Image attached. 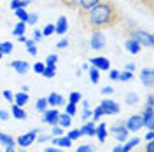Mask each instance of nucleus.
Returning <instances> with one entry per match:
<instances>
[{"mask_svg": "<svg viewBox=\"0 0 154 152\" xmlns=\"http://www.w3.org/2000/svg\"><path fill=\"white\" fill-rule=\"evenodd\" d=\"M79 131H81V135H86V136H95V123L86 121V124H84Z\"/></svg>", "mask_w": 154, "mask_h": 152, "instance_id": "nucleus-22", "label": "nucleus"}, {"mask_svg": "<svg viewBox=\"0 0 154 152\" xmlns=\"http://www.w3.org/2000/svg\"><path fill=\"white\" fill-rule=\"evenodd\" d=\"M152 150H154L152 142H147V145H145V150H144V152H152Z\"/></svg>", "mask_w": 154, "mask_h": 152, "instance_id": "nucleus-53", "label": "nucleus"}, {"mask_svg": "<svg viewBox=\"0 0 154 152\" xmlns=\"http://www.w3.org/2000/svg\"><path fill=\"white\" fill-rule=\"evenodd\" d=\"M130 38H133L135 42H138L142 47H152L154 46V37L145 32V30H131L130 32Z\"/></svg>", "mask_w": 154, "mask_h": 152, "instance_id": "nucleus-2", "label": "nucleus"}, {"mask_svg": "<svg viewBox=\"0 0 154 152\" xmlns=\"http://www.w3.org/2000/svg\"><path fill=\"white\" fill-rule=\"evenodd\" d=\"M121 18L123 14L114 2L103 0V2H98L93 9L86 12V26L91 32H96V30L102 32L103 28L116 26L121 21Z\"/></svg>", "mask_w": 154, "mask_h": 152, "instance_id": "nucleus-1", "label": "nucleus"}, {"mask_svg": "<svg viewBox=\"0 0 154 152\" xmlns=\"http://www.w3.org/2000/svg\"><path fill=\"white\" fill-rule=\"evenodd\" d=\"M140 81L145 87H152L154 86V72L152 68H142L140 70Z\"/></svg>", "mask_w": 154, "mask_h": 152, "instance_id": "nucleus-10", "label": "nucleus"}, {"mask_svg": "<svg viewBox=\"0 0 154 152\" xmlns=\"http://www.w3.org/2000/svg\"><path fill=\"white\" fill-rule=\"evenodd\" d=\"M26 5H28V4H26L25 0H11V9H12V11H16V9H21V7L25 9Z\"/></svg>", "mask_w": 154, "mask_h": 152, "instance_id": "nucleus-31", "label": "nucleus"}, {"mask_svg": "<svg viewBox=\"0 0 154 152\" xmlns=\"http://www.w3.org/2000/svg\"><path fill=\"white\" fill-rule=\"evenodd\" d=\"M125 70H128V72H133V70H135V63H128Z\"/></svg>", "mask_w": 154, "mask_h": 152, "instance_id": "nucleus-55", "label": "nucleus"}, {"mask_svg": "<svg viewBox=\"0 0 154 152\" xmlns=\"http://www.w3.org/2000/svg\"><path fill=\"white\" fill-rule=\"evenodd\" d=\"M81 136H82V135H81V131H79V129H70V131H68V135H67V138H68V140H72V142H74V140H79Z\"/></svg>", "mask_w": 154, "mask_h": 152, "instance_id": "nucleus-36", "label": "nucleus"}, {"mask_svg": "<svg viewBox=\"0 0 154 152\" xmlns=\"http://www.w3.org/2000/svg\"><path fill=\"white\" fill-rule=\"evenodd\" d=\"M100 107L103 108V114L105 115H117L121 112V107L116 103L114 100H102Z\"/></svg>", "mask_w": 154, "mask_h": 152, "instance_id": "nucleus-7", "label": "nucleus"}, {"mask_svg": "<svg viewBox=\"0 0 154 152\" xmlns=\"http://www.w3.org/2000/svg\"><path fill=\"white\" fill-rule=\"evenodd\" d=\"M53 143H54V147H60V149H70L72 147V140H68L67 136H54V140H53Z\"/></svg>", "mask_w": 154, "mask_h": 152, "instance_id": "nucleus-17", "label": "nucleus"}, {"mask_svg": "<svg viewBox=\"0 0 154 152\" xmlns=\"http://www.w3.org/2000/svg\"><path fill=\"white\" fill-rule=\"evenodd\" d=\"M37 135H38V129H32V131H28V133L18 136V138H16V143H18L19 147H23V149H28L30 145L35 142Z\"/></svg>", "mask_w": 154, "mask_h": 152, "instance_id": "nucleus-5", "label": "nucleus"}, {"mask_svg": "<svg viewBox=\"0 0 154 152\" xmlns=\"http://www.w3.org/2000/svg\"><path fill=\"white\" fill-rule=\"evenodd\" d=\"M58 126H61V128H70V126H72V117L68 114H60V117H58Z\"/></svg>", "mask_w": 154, "mask_h": 152, "instance_id": "nucleus-24", "label": "nucleus"}, {"mask_svg": "<svg viewBox=\"0 0 154 152\" xmlns=\"http://www.w3.org/2000/svg\"><path fill=\"white\" fill-rule=\"evenodd\" d=\"M102 115H105V114H103V108H102V107L98 105L95 110H93V115H91V119H93V121H98V119H100Z\"/></svg>", "mask_w": 154, "mask_h": 152, "instance_id": "nucleus-38", "label": "nucleus"}, {"mask_svg": "<svg viewBox=\"0 0 154 152\" xmlns=\"http://www.w3.org/2000/svg\"><path fill=\"white\" fill-rule=\"evenodd\" d=\"M25 46H26V51H28L32 56H35L37 54V47H35V40H26L25 42Z\"/></svg>", "mask_w": 154, "mask_h": 152, "instance_id": "nucleus-34", "label": "nucleus"}, {"mask_svg": "<svg viewBox=\"0 0 154 152\" xmlns=\"http://www.w3.org/2000/svg\"><path fill=\"white\" fill-rule=\"evenodd\" d=\"M112 152H125L123 150V145H116L114 149H112Z\"/></svg>", "mask_w": 154, "mask_h": 152, "instance_id": "nucleus-56", "label": "nucleus"}, {"mask_svg": "<svg viewBox=\"0 0 154 152\" xmlns=\"http://www.w3.org/2000/svg\"><path fill=\"white\" fill-rule=\"evenodd\" d=\"M138 143H140V138H138V136L128 138V140L125 142V145H123V150H125V152H131V150L135 149V147L138 145Z\"/></svg>", "mask_w": 154, "mask_h": 152, "instance_id": "nucleus-21", "label": "nucleus"}, {"mask_svg": "<svg viewBox=\"0 0 154 152\" xmlns=\"http://www.w3.org/2000/svg\"><path fill=\"white\" fill-rule=\"evenodd\" d=\"M14 12H16V16H18L19 21H25V23H26V19H28V12L23 9V7H21V9H16Z\"/></svg>", "mask_w": 154, "mask_h": 152, "instance_id": "nucleus-35", "label": "nucleus"}, {"mask_svg": "<svg viewBox=\"0 0 154 152\" xmlns=\"http://www.w3.org/2000/svg\"><path fill=\"white\" fill-rule=\"evenodd\" d=\"M16 38H18V42H26V38L23 37V35H19V37H16Z\"/></svg>", "mask_w": 154, "mask_h": 152, "instance_id": "nucleus-59", "label": "nucleus"}, {"mask_svg": "<svg viewBox=\"0 0 154 152\" xmlns=\"http://www.w3.org/2000/svg\"><path fill=\"white\" fill-rule=\"evenodd\" d=\"M56 47H58V49H65V47H68V40H67V38L60 40V42L56 44Z\"/></svg>", "mask_w": 154, "mask_h": 152, "instance_id": "nucleus-49", "label": "nucleus"}, {"mask_svg": "<svg viewBox=\"0 0 154 152\" xmlns=\"http://www.w3.org/2000/svg\"><path fill=\"white\" fill-rule=\"evenodd\" d=\"M133 79V72H128V70H125V72H119V79L117 81H123V82H130Z\"/></svg>", "mask_w": 154, "mask_h": 152, "instance_id": "nucleus-33", "label": "nucleus"}, {"mask_svg": "<svg viewBox=\"0 0 154 152\" xmlns=\"http://www.w3.org/2000/svg\"><path fill=\"white\" fill-rule=\"evenodd\" d=\"M11 115H9V112H5L4 108H0V121H7Z\"/></svg>", "mask_w": 154, "mask_h": 152, "instance_id": "nucleus-50", "label": "nucleus"}, {"mask_svg": "<svg viewBox=\"0 0 154 152\" xmlns=\"http://www.w3.org/2000/svg\"><path fill=\"white\" fill-rule=\"evenodd\" d=\"M81 98H82V95H81L79 91H72V93L68 95V103H74V105H77L79 102H81Z\"/></svg>", "mask_w": 154, "mask_h": 152, "instance_id": "nucleus-30", "label": "nucleus"}, {"mask_svg": "<svg viewBox=\"0 0 154 152\" xmlns=\"http://www.w3.org/2000/svg\"><path fill=\"white\" fill-rule=\"evenodd\" d=\"M152 95H147V102H145V105H152Z\"/></svg>", "mask_w": 154, "mask_h": 152, "instance_id": "nucleus-57", "label": "nucleus"}, {"mask_svg": "<svg viewBox=\"0 0 154 152\" xmlns=\"http://www.w3.org/2000/svg\"><path fill=\"white\" fill-rule=\"evenodd\" d=\"M51 140V135H37V138H35V142H38V143H44V142H49Z\"/></svg>", "mask_w": 154, "mask_h": 152, "instance_id": "nucleus-44", "label": "nucleus"}, {"mask_svg": "<svg viewBox=\"0 0 154 152\" xmlns=\"http://www.w3.org/2000/svg\"><path fill=\"white\" fill-rule=\"evenodd\" d=\"M58 117H60V112L58 108H49V110H44L42 112V123L49 124V126H56L58 124Z\"/></svg>", "mask_w": 154, "mask_h": 152, "instance_id": "nucleus-9", "label": "nucleus"}, {"mask_svg": "<svg viewBox=\"0 0 154 152\" xmlns=\"http://www.w3.org/2000/svg\"><path fill=\"white\" fill-rule=\"evenodd\" d=\"M11 67L14 68L16 72H18L19 75H23V74H26V70L30 68V65L26 61H21V59H14L12 63H11Z\"/></svg>", "mask_w": 154, "mask_h": 152, "instance_id": "nucleus-16", "label": "nucleus"}, {"mask_svg": "<svg viewBox=\"0 0 154 152\" xmlns=\"http://www.w3.org/2000/svg\"><path fill=\"white\" fill-rule=\"evenodd\" d=\"M63 135V128L61 126H53V129H51V136H61Z\"/></svg>", "mask_w": 154, "mask_h": 152, "instance_id": "nucleus-40", "label": "nucleus"}, {"mask_svg": "<svg viewBox=\"0 0 154 152\" xmlns=\"http://www.w3.org/2000/svg\"><path fill=\"white\" fill-rule=\"evenodd\" d=\"M44 68H46V65H44V63H40V61L33 65V70H35L37 74H42V72H44Z\"/></svg>", "mask_w": 154, "mask_h": 152, "instance_id": "nucleus-48", "label": "nucleus"}, {"mask_svg": "<svg viewBox=\"0 0 154 152\" xmlns=\"http://www.w3.org/2000/svg\"><path fill=\"white\" fill-rule=\"evenodd\" d=\"M126 105H130V107H135V105H138V95L135 93V91H130L125 98Z\"/></svg>", "mask_w": 154, "mask_h": 152, "instance_id": "nucleus-25", "label": "nucleus"}, {"mask_svg": "<svg viewBox=\"0 0 154 152\" xmlns=\"http://www.w3.org/2000/svg\"><path fill=\"white\" fill-rule=\"evenodd\" d=\"M95 136L100 140V143L105 142V138H107V124L105 123H100V126H95Z\"/></svg>", "mask_w": 154, "mask_h": 152, "instance_id": "nucleus-18", "label": "nucleus"}, {"mask_svg": "<svg viewBox=\"0 0 154 152\" xmlns=\"http://www.w3.org/2000/svg\"><path fill=\"white\" fill-rule=\"evenodd\" d=\"M114 93V87L107 86V87H102V95H112Z\"/></svg>", "mask_w": 154, "mask_h": 152, "instance_id": "nucleus-51", "label": "nucleus"}, {"mask_svg": "<svg viewBox=\"0 0 154 152\" xmlns=\"http://www.w3.org/2000/svg\"><path fill=\"white\" fill-rule=\"evenodd\" d=\"M68 30V21L65 16H61V18H58V21L54 23V33L58 35H63V33H67Z\"/></svg>", "mask_w": 154, "mask_h": 152, "instance_id": "nucleus-13", "label": "nucleus"}, {"mask_svg": "<svg viewBox=\"0 0 154 152\" xmlns=\"http://www.w3.org/2000/svg\"><path fill=\"white\" fill-rule=\"evenodd\" d=\"M4 98H5L7 102H11V103H12V102H14V93H12V91H9V89H5V91H4Z\"/></svg>", "mask_w": 154, "mask_h": 152, "instance_id": "nucleus-45", "label": "nucleus"}, {"mask_svg": "<svg viewBox=\"0 0 154 152\" xmlns=\"http://www.w3.org/2000/svg\"><path fill=\"white\" fill-rule=\"evenodd\" d=\"M25 30H26V23H25V21H19V23H16V26L12 30V35H14V37H19V35L25 33Z\"/></svg>", "mask_w": 154, "mask_h": 152, "instance_id": "nucleus-27", "label": "nucleus"}, {"mask_svg": "<svg viewBox=\"0 0 154 152\" xmlns=\"http://www.w3.org/2000/svg\"><path fill=\"white\" fill-rule=\"evenodd\" d=\"M125 49L128 51V53H131V54H138L140 51H142V46L138 44V42H135L133 38H126V42H125Z\"/></svg>", "mask_w": 154, "mask_h": 152, "instance_id": "nucleus-14", "label": "nucleus"}, {"mask_svg": "<svg viewBox=\"0 0 154 152\" xmlns=\"http://www.w3.org/2000/svg\"><path fill=\"white\" fill-rule=\"evenodd\" d=\"M88 70H89V79H91V82L96 84V82L100 81V70L96 67H91V68H88Z\"/></svg>", "mask_w": 154, "mask_h": 152, "instance_id": "nucleus-28", "label": "nucleus"}, {"mask_svg": "<svg viewBox=\"0 0 154 152\" xmlns=\"http://www.w3.org/2000/svg\"><path fill=\"white\" fill-rule=\"evenodd\" d=\"M38 21V16L37 14H28V19H26V25H35Z\"/></svg>", "mask_w": 154, "mask_h": 152, "instance_id": "nucleus-46", "label": "nucleus"}, {"mask_svg": "<svg viewBox=\"0 0 154 152\" xmlns=\"http://www.w3.org/2000/svg\"><path fill=\"white\" fill-rule=\"evenodd\" d=\"M0 143L5 145V147H16V140L11 135H5V133H0Z\"/></svg>", "mask_w": 154, "mask_h": 152, "instance_id": "nucleus-23", "label": "nucleus"}, {"mask_svg": "<svg viewBox=\"0 0 154 152\" xmlns=\"http://www.w3.org/2000/svg\"><path fill=\"white\" fill-rule=\"evenodd\" d=\"M125 126H126V129H128L130 133H135V131H138L140 128H144V123H142V114L130 115V117L125 121Z\"/></svg>", "mask_w": 154, "mask_h": 152, "instance_id": "nucleus-4", "label": "nucleus"}, {"mask_svg": "<svg viewBox=\"0 0 154 152\" xmlns=\"http://www.w3.org/2000/svg\"><path fill=\"white\" fill-rule=\"evenodd\" d=\"M11 115L14 119H18V121H25L26 119V112L23 110V107H18L16 103L11 105Z\"/></svg>", "mask_w": 154, "mask_h": 152, "instance_id": "nucleus-15", "label": "nucleus"}, {"mask_svg": "<svg viewBox=\"0 0 154 152\" xmlns=\"http://www.w3.org/2000/svg\"><path fill=\"white\" fill-rule=\"evenodd\" d=\"M2 58H4V54H2V53H0V59H2Z\"/></svg>", "mask_w": 154, "mask_h": 152, "instance_id": "nucleus-61", "label": "nucleus"}, {"mask_svg": "<svg viewBox=\"0 0 154 152\" xmlns=\"http://www.w3.org/2000/svg\"><path fill=\"white\" fill-rule=\"evenodd\" d=\"M75 112H77L75 105H74V103H68V105H67V108H65V114H68L70 117H74V115H75Z\"/></svg>", "mask_w": 154, "mask_h": 152, "instance_id": "nucleus-41", "label": "nucleus"}, {"mask_svg": "<svg viewBox=\"0 0 154 152\" xmlns=\"http://www.w3.org/2000/svg\"><path fill=\"white\" fill-rule=\"evenodd\" d=\"M152 138H154V133H152V131H149V133L145 135V140H147V142H152Z\"/></svg>", "mask_w": 154, "mask_h": 152, "instance_id": "nucleus-54", "label": "nucleus"}, {"mask_svg": "<svg viewBox=\"0 0 154 152\" xmlns=\"http://www.w3.org/2000/svg\"><path fill=\"white\" fill-rule=\"evenodd\" d=\"M5 152H18L14 147H5Z\"/></svg>", "mask_w": 154, "mask_h": 152, "instance_id": "nucleus-58", "label": "nucleus"}, {"mask_svg": "<svg viewBox=\"0 0 154 152\" xmlns=\"http://www.w3.org/2000/svg\"><path fill=\"white\" fill-rule=\"evenodd\" d=\"M75 152H95V147L93 145H79Z\"/></svg>", "mask_w": 154, "mask_h": 152, "instance_id": "nucleus-42", "label": "nucleus"}, {"mask_svg": "<svg viewBox=\"0 0 154 152\" xmlns=\"http://www.w3.org/2000/svg\"><path fill=\"white\" fill-rule=\"evenodd\" d=\"M35 107H37V110L38 112H44V110H48V100L46 98H38L37 100V103H35Z\"/></svg>", "mask_w": 154, "mask_h": 152, "instance_id": "nucleus-32", "label": "nucleus"}, {"mask_svg": "<svg viewBox=\"0 0 154 152\" xmlns=\"http://www.w3.org/2000/svg\"><path fill=\"white\" fill-rule=\"evenodd\" d=\"M142 123L144 126L149 129V131H152L154 129V114H152V105H145L144 112H142Z\"/></svg>", "mask_w": 154, "mask_h": 152, "instance_id": "nucleus-8", "label": "nucleus"}, {"mask_svg": "<svg viewBox=\"0 0 154 152\" xmlns=\"http://www.w3.org/2000/svg\"><path fill=\"white\" fill-rule=\"evenodd\" d=\"M40 75H44L46 79H53V77L56 75V65H46L44 72H42Z\"/></svg>", "mask_w": 154, "mask_h": 152, "instance_id": "nucleus-26", "label": "nucleus"}, {"mask_svg": "<svg viewBox=\"0 0 154 152\" xmlns=\"http://www.w3.org/2000/svg\"><path fill=\"white\" fill-rule=\"evenodd\" d=\"M110 133L114 135V138L119 143H125L126 140H128V136H130V131L126 129V126H125L123 121H121V123H117L116 126H112V128H110Z\"/></svg>", "mask_w": 154, "mask_h": 152, "instance_id": "nucleus-3", "label": "nucleus"}, {"mask_svg": "<svg viewBox=\"0 0 154 152\" xmlns=\"http://www.w3.org/2000/svg\"><path fill=\"white\" fill-rule=\"evenodd\" d=\"M109 79L110 81H117L119 79V70H109Z\"/></svg>", "mask_w": 154, "mask_h": 152, "instance_id": "nucleus-47", "label": "nucleus"}, {"mask_svg": "<svg viewBox=\"0 0 154 152\" xmlns=\"http://www.w3.org/2000/svg\"><path fill=\"white\" fill-rule=\"evenodd\" d=\"M93 67H96L98 70H110V61L107 59V58L100 56V58H93L91 61H89Z\"/></svg>", "mask_w": 154, "mask_h": 152, "instance_id": "nucleus-12", "label": "nucleus"}, {"mask_svg": "<svg viewBox=\"0 0 154 152\" xmlns=\"http://www.w3.org/2000/svg\"><path fill=\"white\" fill-rule=\"evenodd\" d=\"M105 42H107V38L105 35L100 32V30H96V32H93L91 33V49H95V51H102V49L105 47Z\"/></svg>", "mask_w": 154, "mask_h": 152, "instance_id": "nucleus-6", "label": "nucleus"}, {"mask_svg": "<svg viewBox=\"0 0 154 152\" xmlns=\"http://www.w3.org/2000/svg\"><path fill=\"white\" fill-rule=\"evenodd\" d=\"M98 2H102V0H77V7L81 11V14H86L88 11H91Z\"/></svg>", "mask_w": 154, "mask_h": 152, "instance_id": "nucleus-11", "label": "nucleus"}, {"mask_svg": "<svg viewBox=\"0 0 154 152\" xmlns=\"http://www.w3.org/2000/svg\"><path fill=\"white\" fill-rule=\"evenodd\" d=\"M46 100H48V105H51L53 108L54 107H60V105L63 103V96L60 95V93H51Z\"/></svg>", "mask_w": 154, "mask_h": 152, "instance_id": "nucleus-19", "label": "nucleus"}, {"mask_svg": "<svg viewBox=\"0 0 154 152\" xmlns=\"http://www.w3.org/2000/svg\"><path fill=\"white\" fill-rule=\"evenodd\" d=\"M58 63V56L56 54H49L48 58H46V63L44 65H56Z\"/></svg>", "mask_w": 154, "mask_h": 152, "instance_id": "nucleus-43", "label": "nucleus"}, {"mask_svg": "<svg viewBox=\"0 0 154 152\" xmlns=\"http://www.w3.org/2000/svg\"><path fill=\"white\" fill-rule=\"evenodd\" d=\"M91 115H93V110H89V107H84V110H82V114H81L82 121H84V123L89 121V119H91Z\"/></svg>", "mask_w": 154, "mask_h": 152, "instance_id": "nucleus-39", "label": "nucleus"}, {"mask_svg": "<svg viewBox=\"0 0 154 152\" xmlns=\"http://www.w3.org/2000/svg\"><path fill=\"white\" fill-rule=\"evenodd\" d=\"M54 33V25H46L44 26V30H42V37H49V35H53Z\"/></svg>", "mask_w": 154, "mask_h": 152, "instance_id": "nucleus-37", "label": "nucleus"}, {"mask_svg": "<svg viewBox=\"0 0 154 152\" xmlns=\"http://www.w3.org/2000/svg\"><path fill=\"white\" fill-rule=\"evenodd\" d=\"M40 38H42V32H40V30H35V32H33V40L37 42Z\"/></svg>", "mask_w": 154, "mask_h": 152, "instance_id": "nucleus-52", "label": "nucleus"}, {"mask_svg": "<svg viewBox=\"0 0 154 152\" xmlns=\"http://www.w3.org/2000/svg\"><path fill=\"white\" fill-rule=\"evenodd\" d=\"M12 42H0V53L2 54H11L12 53Z\"/></svg>", "mask_w": 154, "mask_h": 152, "instance_id": "nucleus-29", "label": "nucleus"}, {"mask_svg": "<svg viewBox=\"0 0 154 152\" xmlns=\"http://www.w3.org/2000/svg\"><path fill=\"white\" fill-rule=\"evenodd\" d=\"M25 2H26V4H32V2H33V0H25Z\"/></svg>", "mask_w": 154, "mask_h": 152, "instance_id": "nucleus-60", "label": "nucleus"}, {"mask_svg": "<svg viewBox=\"0 0 154 152\" xmlns=\"http://www.w3.org/2000/svg\"><path fill=\"white\" fill-rule=\"evenodd\" d=\"M28 102H30L28 93H23V91H19V93H16V95H14V102H12V103H16L18 107H23V105H26Z\"/></svg>", "mask_w": 154, "mask_h": 152, "instance_id": "nucleus-20", "label": "nucleus"}]
</instances>
